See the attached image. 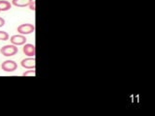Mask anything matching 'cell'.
Listing matches in <instances>:
<instances>
[{
	"instance_id": "cell-1",
	"label": "cell",
	"mask_w": 155,
	"mask_h": 116,
	"mask_svg": "<svg viewBox=\"0 0 155 116\" xmlns=\"http://www.w3.org/2000/svg\"><path fill=\"white\" fill-rule=\"evenodd\" d=\"M18 51V50L17 46H14V45H7L0 48V53H1L3 56H6V57L16 55Z\"/></svg>"
},
{
	"instance_id": "cell-2",
	"label": "cell",
	"mask_w": 155,
	"mask_h": 116,
	"mask_svg": "<svg viewBox=\"0 0 155 116\" xmlns=\"http://www.w3.org/2000/svg\"><path fill=\"white\" fill-rule=\"evenodd\" d=\"M17 30L21 35H28L35 31V26L31 23H23L17 28Z\"/></svg>"
},
{
	"instance_id": "cell-3",
	"label": "cell",
	"mask_w": 155,
	"mask_h": 116,
	"mask_svg": "<svg viewBox=\"0 0 155 116\" xmlns=\"http://www.w3.org/2000/svg\"><path fill=\"white\" fill-rule=\"evenodd\" d=\"M1 68L4 72H12L18 69V64H17V62H15L13 60H6L2 63Z\"/></svg>"
},
{
	"instance_id": "cell-4",
	"label": "cell",
	"mask_w": 155,
	"mask_h": 116,
	"mask_svg": "<svg viewBox=\"0 0 155 116\" xmlns=\"http://www.w3.org/2000/svg\"><path fill=\"white\" fill-rule=\"evenodd\" d=\"M10 42L14 46H22L26 43V37L18 34V35H13L10 38Z\"/></svg>"
},
{
	"instance_id": "cell-5",
	"label": "cell",
	"mask_w": 155,
	"mask_h": 116,
	"mask_svg": "<svg viewBox=\"0 0 155 116\" xmlns=\"http://www.w3.org/2000/svg\"><path fill=\"white\" fill-rule=\"evenodd\" d=\"M35 64H36V60L34 57H27L25 59H22L21 62V67L25 68V69H35Z\"/></svg>"
},
{
	"instance_id": "cell-6",
	"label": "cell",
	"mask_w": 155,
	"mask_h": 116,
	"mask_svg": "<svg viewBox=\"0 0 155 116\" xmlns=\"http://www.w3.org/2000/svg\"><path fill=\"white\" fill-rule=\"evenodd\" d=\"M22 50H23L24 54H25L26 56H28V57H34L36 54L35 46L32 45V44H26V45H24Z\"/></svg>"
},
{
	"instance_id": "cell-7",
	"label": "cell",
	"mask_w": 155,
	"mask_h": 116,
	"mask_svg": "<svg viewBox=\"0 0 155 116\" xmlns=\"http://www.w3.org/2000/svg\"><path fill=\"white\" fill-rule=\"evenodd\" d=\"M32 0H13L12 4L16 7H19V8H24L27 7L29 4L31 3Z\"/></svg>"
},
{
	"instance_id": "cell-8",
	"label": "cell",
	"mask_w": 155,
	"mask_h": 116,
	"mask_svg": "<svg viewBox=\"0 0 155 116\" xmlns=\"http://www.w3.org/2000/svg\"><path fill=\"white\" fill-rule=\"evenodd\" d=\"M12 7V4L7 0H0V12L1 11H8Z\"/></svg>"
},
{
	"instance_id": "cell-9",
	"label": "cell",
	"mask_w": 155,
	"mask_h": 116,
	"mask_svg": "<svg viewBox=\"0 0 155 116\" xmlns=\"http://www.w3.org/2000/svg\"><path fill=\"white\" fill-rule=\"evenodd\" d=\"M35 75H36L35 69H30L29 71L24 72L22 74V76H35Z\"/></svg>"
},
{
	"instance_id": "cell-10",
	"label": "cell",
	"mask_w": 155,
	"mask_h": 116,
	"mask_svg": "<svg viewBox=\"0 0 155 116\" xmlns=\"http://www.w3.org/2000/svg\"><path fill=\"white\" fill-rule=\"evenodd\" d=\"M9 40V34L5 31L0 30V41H7Z\"/></svg>"
},
{
	"instance_id": "cell-11",
	"label": "cell",
	"mask_w": 155,
	"mask_h": 116,
	"mask_svg": "<svg viewBox=\"0 0 155 116\" xmlns=\"http://www.w3.org/2000/svg\"><path fill=\"white\" fill-rule=\"evenodd\" d=\"M28 6H29V8H30V10H32L33 12L35 11V1H34V0H32L31 3L29 4Z\"/></svg>"
},
{
	"instance_id": "cell-12",
	"label": "cell",
	"mask_w": 155,
	"mask_h": 116,
	"mask_svg": "<svg viewBox=\"0 0 155 116\" xmlns=\"http://www.w3.org/2000/svg\"><path fill=\"white\" fill-rule=\"evenodd\" d=\"M4 24H5V19L3 18H0V27L4 26Z\"/></svg>"
}]
</instances>
